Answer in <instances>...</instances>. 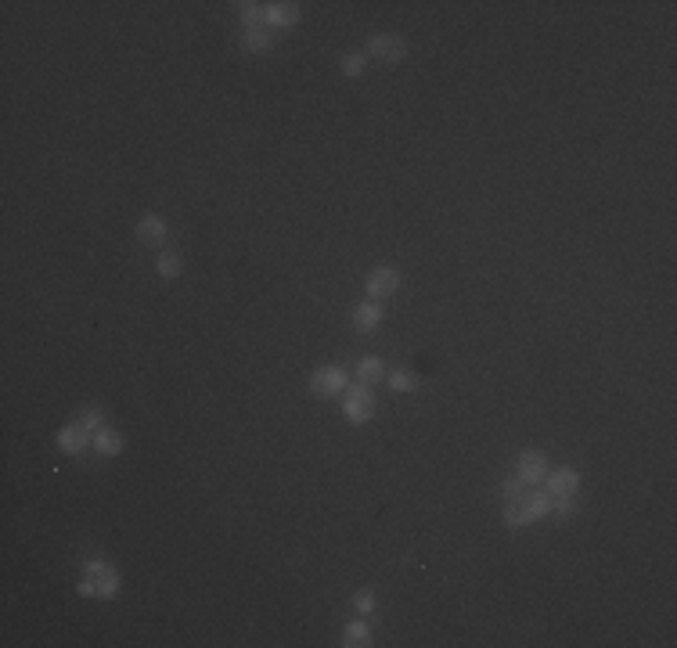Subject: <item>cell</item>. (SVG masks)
<instances>
[{"label": "cell", "mask_w": 677, "mask_h": 648, "mask_svg": "<svg viewBox=\"0 0 677 648\" xmlns=\"http://www.w3.org/2000/svg\"><path fill=\"white\" fill-rule=\"evenodd\" d=\"M245 47H249V51H267V47H271V36H267L263 29H249V33H245Z\"/></svg>", "instance_id": "14"}, {"label": "cell", "mask_w": 677, "mask_h": 648, "mask_svg": "<svg viewBox=\"0 0 677 648\" xmlns=\"http://www.w3.org/2000/svg\"><path fill=\"white\" fill-rule=\"evenodd\" d=\"M357 378H360V382H379V378H382V364H379V360H360V368H357Z\"/></svg>", "instance_id": "13"}, {"label": "cell", "mask_w": 677, "mask_h": 648, "mask_svg": "<svg viewBox=\"0 0 677 648\" xmlns=\"http://www.w3.org/2000/svg\"><path fill=\"white\" fill-rule=\"evenodd\" d=\"M263 14H267V19H271L274 25H292V22L299 19V8H295V4H271Z\"/></svg>", "instance_id": "11"}, {"label": "cell", "mask_w": 677, "mask_h": 648, "mask_svg": "<svg viewBox=\"0 0 677 648\" xmlns=\"http://www.w3.org/2000/svg\"><path fill=\"white\" fill-rule=\"evenodd\" d=\"M310 389L317 393V397H339L346 389V371L342 368H324L310 378Z\"/></svg>", "instance_id": "3"}, {"label": "cell", "mask_w": 677, "mask_h": 648, "mask_svg": "<svg viewBox=\"0 0 677 648\" xmlns=\"http://www.w3.org/2000/svg\"><path fill=\"white\" fill-rule=\"evenodd\" d=\"M551 508H555L559 515H573V512H576V504H573V494H565V497H555V501H551Z\"/></svg>", "instance_id": "19"}, {"label": "cell", "mask_w": 677, "mask_h": 648, "mask_svg": "<svg viewBox=\"0 0 677 648\" xmlns=\"http://www.w3.org/2000/svg\"><path fill=\"white\" fill-rule=\"evenodd\" d=\"M346 418L350 421H368L371 418V410H375V400H371V393H368V386H353L350 393H346Z\"/></svg>", "instance_id": "2"}, {"label": "cell", "mask_w": 677, "mask_h": 648, "mask_svg": "<svg viewBox=\"0 0 677 648\" xmlns=\"http://www.w3.org/2000/svg\"><path fill=\"white\" fill-rule=\"evenodd\" d=\"M418 386V378L411 375V371H397L393 375V389H400V393H411Z\"/></svg>", "instance_id": "16"}, {"label": "cell", "mask_w": 677, "mask_h": 648, "mask_svg": "<svg viewBox=\"0 0 677 648\" xmlns=\"http://www.w3.org/2000/svg\"><path fill=\"white\" fill-rule=\"evenodd\" d=\"M379 321H382V310L375 306V303H371V306L364 303V306H360V310L353 313V324H357V331H371V328H379Z\"/></svg>", "instance_id": "10"}, {"label": "cell", "mask_w": 677, "mask_h": 648, "mask_svg": "<svg viewBox=\"0 0 677 648\" xmlns=\"http://www.w3.org/2000/svg\"><path fill=\"white\" fill-rule=\"evenodd\" d=\"M342 69H346V72H350V76H357L360 69H364V58H360V54H350V58H346V61H342Z\"/></svg>", "instance_id": "20"}, {"label": "cell", "mask_w": 677, "mask_h": 648, "mask_svg": "<svg viewBox=\"0 0 677 648\" xmlns=\"http://www.w3.org/2000/svg\"><path fill=\"white\" fill-rule=\"evenodd\" d=\"M371 605H375L371 594H357V609H360V612H371Z\"/></svg>", "instance_id": "22"}, {"label": "cell", "mask_w": 677, "mask_h": 648, "mask_svg": "<svg viewBox=\"0 0 677 648\" xmlns=\"http://www.w3.org/2000/svg\"><path fill=\"white\" fill-rule=\"evenodd\" d=\"M371 54L382 58V61H400L404 58V40H397V36H375L371 40Z\"/></svg>", "instance_id": "6"}, {"label": "cell", "mask_w": 677, "mask_h": 648, "mask_svg": "<svg viewBox=\"0 0 677 648\" xmlns=\"http://www.w3.org/2000/svg\"><path fill=\"white\" fill-rule=\"evenodd\" d=\"M544 457L541 454H533V450H526L523 457H519V479H523L526 486H537L541 479H544Z\"/></svg>", "instance_id": "4"}, {"label": "cell", "mask_w": 677, "mask_h": 648, "mask_svg": "<svg viewBox=\"0 0 677 648\" xmlns=\"http://www.w3.org/2000/svg\"><path fill=\"white\" fill-rule=\"evenodd\" d=\"M346 645H368V627L364 623H353L346 630Z\"/></svg>", "instance_id": "17"}, {"label": "cell", "mask_w": 677, "mask_h": 648, "mask_svg": "<svg viewBox=\"0 0 677 648\" xmlns=\"http://www.w3.org/2000/svg\"><path fill=\"white\" fill-rule=\"evenodd\" d=\"M576 472H570V468H559V472H551V479H548V494L551 497H565V494H576Z\"/></svg>", "instance_id": "5"}, {"label": "cell", "mask_w": 677, "mask_h": 648, "mask_svg": "<svg viewBox=\"0 0 677 648\" xmlns=\"http://www.w3.org/2000/svg\"><path fill=\"white\" fill-rule=\"evenodd\" d=\"M87 439H90V432L83 429V425H69V429H61L58 447L65 450V454H80V450L87 447Z\"/></svg>", "instance_id": "7"}, {"label": "cell", "mask_w": 677, "mask_h": 648, "mask_svg": "<svg viewBox=\"0 0 677 648\" xmlns=\"http://www.w3.org/2000/svg\"><path fill=\"white\" fill-rule=\"evenodd\" d=\"M116 587H119V573H116L112 565H105V562H90L83 580H80V594H90V598L94 594H98V598H112Z\"/></svg>", "instance_id": "1"}, {"label": "cell", "mask_w": 677, "mask_h": 648, "mask_svg": "<svg viewBox=\"0 0 677 648\" xmlns=\"http://www.w3.org/2000/svg\"><path fill=\"white\" fill-rule=\"evenodd\" d=\"M400 284V274L397 271H375L368 278V295H393Z\"/></svg>", "instance_id": "8"}, {"label": "cell", "mask_w": 677, "mask_h": 648, "mask_svg": "<svg viewBox=\"0 0 677 648\" xmlns=\"http://www.w3.org/2000/svg\"><path fill=\"white\" fill-rule=\"evenodd\" d=\"M94 447H98L101 454H119L123 439H119V432H112V429H98V432H94Z\"/></svg>", "instance_id": "12"}, {"label": "cell", "mask_w": 677, "mask_h": 648, "mask_svg": "<svg viewBox=\"0 0 677 648\" xmlns=\"http://www.w3.org/2000/svg\"><path fill=\"white\" fill-rule=\"evenodd\" d=\"M83 429H87V432H98V429H101V410H98V407H87V415H83Z\"/></svg>", "instance_id": "18"}, {"label": "cell", "mask_w": 677, "mask_h": 648, "mask_svg": "<svg viewBox=\"0 0 677 648\" xmlns=\"http://www.w3.org/2000/svg\"><path fill=\"white\" fill-rule=\"evenodd\" d=\"M137 238L148 242V245H159V242L166 238V224H163L159 216H145V220L137 224Z\"/></svg>", "instance_id": "9"}, {"label": "cell", "mask_w": 677, "mask_h": 648, "mask_svg": "<svg viewBox=\"0 0 677 648\" xmlns=\"http://www.w3.org/2000/svg\"><path fill=\"white\" fill-rule=\"evenodd\" d=\"M159 274H163V278H177V274H180V260L173 256V252L159 256Z\"/></svg>", "instance_id": "15"}, {"label": "cell", "mask_w": 677, "mask_h": 648, "mask_svg": "<svg viewBox=\"0 0 677 648\" xmlns=\"http://www.w3.org/2000/svg\"><path fill=\"white\" fill-rule=\"evenodd\" d=\"M242 14H245V22H260V19H263V11H260L256 4H245V11H242Z\"/></svg>", "instance_id": "21"}]
</instances>
